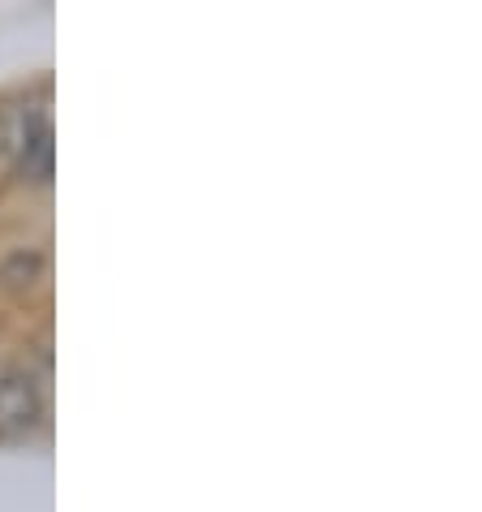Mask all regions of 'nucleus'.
I'll return each instance as SVG.
<instances>
[{"label": "nucleus", "instance_id": "20e7f679", "mask_svg": "<svg viewBox=\"0 0 482 512\" xmlns=\"http://www.w3.org/2000/svg\"><path fill=\"white\" fill-rule=\"evenodd\" d=\"M0 276H5V284H13V289H31V284L44 276V254H35V250L9 254V263L0 267Z\"/></svg>", "mask_w": 482, "mask_h": 512}, {"label": "nucleus", "instance_id": "7ed1b4c3", "mask_svg": "<svg viewBox=\"0 0 482 512\" xmlns=\"http://www.w3.org/2000/svg\"><path fill=\"white\" fill-rule=\"evenodd\" d=\"M26 138V99H0V181L18 177Z\"/></svg>", "mask_w": 482, "mask_h": 512}, {"label": "nucleus", "instance_id": "f03ea898", "mask_svg": "<svg viewBox=\"0 0 482 512\" xmlns=\"http://www.w3.org/2000/svg\"><path fill=\"white\" fill-rule=\"evenodd\" d=\"M48 177H52V117H48V104H31L26 99V138H22L18 181L44 186Z\"/></svg>", "mask_w": 482, "mask_h": 512}, {"label": "nucleus", "instance_id": "f257e3e1", "mask_svg": "<svg viewBox=\"0 0 482 512\" xmlns=\"http://www.w3.org/2000/svg\"><path fill=\"white\" fill-rule=\"evenodd\" d=\"M44 418V392L26 366H5L0 371V439H18L35 431Z\"/></svg>", "mask_w": 482, "mask_h": 512}]
</instances>
